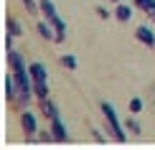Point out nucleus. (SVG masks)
<instances>
[{
	"label": "nucleus",
	"mask_w": 155,
	"mask_h": 150,
	"mask_svg": "<svg viewBox=\"0 0 155 150\" xmlns=\"http://www.w3.org/2000/svg\"><path fill=\"white\" fill-rule=\"evenodd\" d=\"M99 109H102V115H104V120H107V127H109V132H112V138L117 140V142H125V140H127L125 125L120 122V117H117V112H114V107H112L109 102H102Z\"/></svg>",
	"instance_id": "obj_1"
},
{
	"label": "nucleus",
	"mask_w": 155,
	"mask_h": 150,
	"mask_svg": "<svg viewBox=\"0 0 155 150\" xmlns=\"http://www.w3.org/2000/svg\"><path fill=\"white\" fill-rule=\"evenodd\" d=\"M21 127H23V132H25V138H28V140L36 138V132H38V120H36V115L31 112L28 107L21 109Z\"/></svg>",
	"instance_id": "obj_2"
},
{
	"label": "nucleus",
	"mask_w": 155,
	"mask_h": 150,
	"mask_svg": "<svg viewBox=\"0 0 155 150\" xmlns=\"http://www.w3.org/2000/svg\"><path fill=\"white\" fill-rule=\"evenodd\" d=\"M5 56H8V69H10V71H23V69H28V64H25V58H23L21 51L8 48V51H5Z\"/></svg>",
	"instance_id": "obj_3"
},
{
	"label": "nucleus",
	"mask_w": 155,
	"mask_h": 150,
	"mask_svg": "<svg viewBox=\"0 0 155 150\" xmlns=\"http://www.w3.org/2000/svg\"><path fill=\"white\" fill-rule=\"evenodd\" d=\"M48 130L54 132V140H56V142H69V132H66V125L61 122V117L48 120Z\"/></svg>",
	"instance_id": "obj_4"
},
{
	"label": "nucleus",
	"mask_w": 155,
	"mask_h": 150,
	"mask_svg": "<svg viewBox=\"0 0 155 150\" xmlns=\"http://www.w3.org/2000/svg\"><path fill=\"white\" fill-rule=\"evenodd\" d=\"M28 71H31V76H33V82H48V69L43 66L41 61H31Z\"/></svg>",
	"instance_id": "obj_5"
},
{
	"label": "nucleus",
	"mask_w": 155,
	"mask_h": 150,
	"mask_svg": "<svg viewBox=\"0 0 155 150\" xmlns=\"http://www.w3.org/2000/svg\"><path fill=\"white\" fill-rule=\"evenodd\" d=\"M135 38H137L140 43H145V46H155V33L147 25H137V31H135Z\"/></svg>",
	"instance_id": "obj_6"
},
{
	"label": "nucleus",
	"mask_w": 155,
	"mask_h": 150,
	"mask_svg": "<svg viewBox=\"0 0 155 150\" xmlns=\"http://www.w3.org/2000/svg\"><path fill=\"white\" fill-rule=\"evenodd\" d=\"M36 31H38V36H41L43 41H56V28L51 25V21H41L36 25Z\"/></svg>",
	"instance_id": "obj_7"
},
{
	"label": "nucleus",
	"mask_w": 155,
	"mask_h": 150,
	"mask_svg": "<svg viewBox=\"0 0 155 150\" xmlns=\"http://www.w3.org/2000/svg\"><path fill=\"white\" fill-rule=\"evenodd\" d=\"M18 97V84L15 79H13V71L8 76H5V99H8V104H13V99Z\"/></svg>",
	"instance_id": "obj_8"
},
{
	"label": "nucleus",
	"mask_w": 155,
	"mask_h": 150,
	"mask_svg": "<svg viewBox=\"0 0 155 150\" xmlns=\"http://www.w3.org/2000/svg\"><path fill=\"white\" fill-rule=\"evenodd\" d=\"M5 28H8V33L10 36H23V23L21 21H18V18L15 15H8V18H5Z\"/></svg>",
	"instance_id": "obj_9"
},
{
	"label": "nucleus",
	"mask_w": 155,
	"mask_h": 150,
	"mask_svg": "<svg viewBox=\"0 0 155 150\" xmlns=\"http://www.w3.org/2000/svg\"><path fill=\"white\" fill-rule=\"evenodd\" d=\"M38 102H41V112H43L46 120H56V117H59V109H56V104L51 102L48 97H46V99H38Z\"/></svg>",
	"instance_id": "obj_10"
},
{
	"label": "nucleus",
	"mask_w": 155,
	"mask_h": 150,
	"mask_svg": "<svg viewBox=\"0 0 155 150\" xmlns=\"http://www.w3.org/2000/svg\"><path fill=\"white\" fill-rule=\"evenodd\" d=\"M114 18H117L120 23H127L132 18V8L127 3H117V8H114Z\"/></svg>",
	"instance_id": "obj_11"
},
{
	"label": "nucleus",
	"mask_w": 155,
	"mask_h": 150,
	"mask_svg": "<svg viewBox=\"0 0 155 150\" xmlns=\"http://www.w3.org/2000/svg\"><path fill=\"white\" fill-rule=\"evenodd\" d=\"M125 130H127L130 135H143V127H140V122L135 120V115H130V117L125 120Z\"/></svg>",
	"instance_id": "obj_12"
},
{
	"label": "nucleus",
	"mask_w": 155,
	"mask_h": 150,
	"mask_svg": "<svg viewBox=\"0 0 155 150\" xmlns=\"http://www.w3.org/2000/svg\"><path fill=\"white\" fill-rule=\"evenodd\" d=\"M132 5H135L137 10L147 13V15H150V13H155V0H132Z\"/></svg>",
	"instance_id": "obj_13"
},
{
	"label": "nucleus",
	"mask_w": 155,
	"mask_h": 150,
	"mask_svg": "<svg viewBox=\"0 0 155 150\" xmlns=\"http://www.w3.org/2000/svg\"><path fill=\"white\" fill-rule=\"evenodd\" d=\"M41 13L46 15V21H51V18L59 15V13H56V5L51 3V0H41Z\"/></svg>",
	"instance_id": "obj_14"
},
{
	"label": "nucleus",
	"mask_w": 155,
	"mask_h": 150,
	"mask_svg": "<svg viewBox=\"0 0 155 150\" xmlns=\"http://www.w3.org/2000/svg\"><path fill=\"white\" fill-rule=\"evenodd\" d=\"M33 94L38 99H46L48 97V82H33Z\"/></svg>",
	"instance_id": "obj_15"
},
{
	"label": "nucleus",
	"mask_w": 155,
	"mask_h": 150,
	"mask_svg": "<svg viewBox=\"0 0 155 150\" xmlns=\"http://www.w3.org/2000/svg\"><path fill=\"white\" fill-rule=\"evenodd\" d=\"M59 61H61V66H64V69H69V71H74L76 66H79V64H76V56H71V54H64Z\"/></svg>",
	"instance_id": "obj_16"
},
{
	"label": "nucleus",
	"mask_w": 155,
	"mask_h": 150,
	"mask_svg": "<svg viewBox=\"0 0 155 150\" xmlns=\"http://www.w3.org/2000/svg\"><path fill=\"white\" fill-rule=\"evenodd\" d=\"M25 5V10L31 13V15H36V13H41V3H36V0H21Z\"/></svg>",
	"instance_id": "obj_17"
},
{
	"label": "nucleus",
	"mask_w": 155,
	"mask_h": 150,
	"mask_svg": "<svg viewBox=\"0 0 155 150\" xmlns=\"http://www.w3.org/2000/svg\"><path fill=\"white\" fill-rule=\"evenodd\" d=\"M143 112V99L140 97H132L130 99V115H140Z\"/></svg>",
	"instance_id": "obj_18"
},
{
	"label": "nucleus",
	"mask_w": 155,
	"mask_h": 150,
	"mask_svg": "<svg viewBox=\"0 0 155 150\" xmlns=\"http://www.w3.org/2000/svg\"><path fill=\"white\" fill-rule=\"evenodd\" d=\"M38 142H54V132L51 130H38Z\"/></svg>",
	"instance_id": "obj_19"
},
{
	"label": "nucleus",
	"mask_w": 155,
	"mask_h": 150,
	"mask_svg": "<svg viewBox=\"0 0 155 150\" xmlns=\"http://www.w3.org/2000/svg\"><path fill=\"white\" fill-rule=\"evenodd\" d=\"M94 10H97V15H99V18H104V21H107V18H109V10L104 8V5H97Z\"/></svg>",
	"instance_id": "obj_20"
},
{
	"label": "nucleus",
	"mask_w": 155,
	"mask_h": 150,
	"mask_svg": "<svg viewBox=\"0 0 155 150\" xmlns=\"http://www.w3.org/2000/svg\"><path fill=\"white\" fill-rule=\"evenodd\" d=\"M92 135H94V140H97V142H107V138L102 135V130H97V127H94V130H92Z\"/></svg>",
	"instance_id": "obj_21"
},
{
	"label": "nucleus",
	"mask_w": 155,
	"mask_h": 150,
	"mask_svg": "<svg viewBox=\"0 0 155 150\" xmlns=\"http://www.w3.org/2000/svg\"><path fill=\"white\" fill-rule=\"evenodd\" d=\"M13 38H15V36H10V33L5 36V51H8V48H13Z\"/></svg>",
	"instance_id": "obj_22"
},
{
	"label": "nucleus",
	"mask_w": 155,
	"mask_h": 150,
	"mask_svg": "<svg viewBox=\"0 0 155 150\" xmlns=\"http://www.w3.org/2000/svg\"><path fill=\"white\" fill-rule=\"evenodd\" d=\"M150 21H153V23H155V13H150Z\"/></svg>",
	"instance_id": "obj_23"
},
{
	"label": "nucleus",
	"mask_w": 155,
	"mask_h": 150,
	"mask_svg": "<svg viewBox=\"0 0 155 150\" xmlns=\"http://www.w3.org/2000/svg\"><path fill=\"white\" fill-rule=\"evenodd\" d=\"M109 3H114V5H117V3H122V0H109Z\"/></svg>",
	"instance_id": "obj_24"
}]
</instances>
